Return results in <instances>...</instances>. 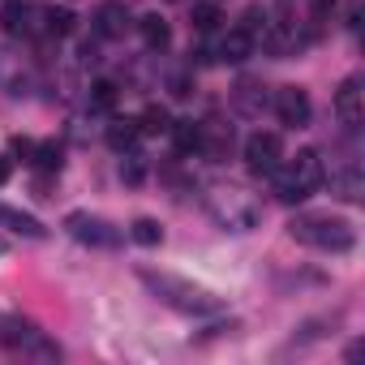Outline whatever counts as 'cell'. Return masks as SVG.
<instances>
[{"instance_id": "6da1fadb", "label": "cell", "mask_w": 365, "mask_h": 365, "mask_svg": "<svg viewBox=\"0 0 365 365\" xmlns=\"http://www.w3.org/2000/svg\"><path fill=\"white\" fill-rule=\"evenodd\" d=\"M138 279L150 288L155 301H163V305H172V309H180V314H220V309H224V301H220L215 292H207L202 284L180 279V275H172V271L138 267Z\"/></svg>"}, {"instance_id": "7a4b0ae2", "label": "cell", "mask_w": 365, "mask_h": 365, "mask_svg": "<svg viewBox=\"0 0 365 365\" xmlns=\"http://www.w3.org/2000/svg\"><path fill=\"white\" fill-rule=\"evenodd\" d=\"M288 237L301 241V245H309V250H322V254H348L356 245V228L344 215H322V211L297 215L288 224Z\"/></svg>"}, {"instance_id": "3957f363", "label": "cell", "mask_w": 365, "mask_h": 365, "mask_svg": "<svg viewBox=\"0 0 365 365\" xmlns=\"http://www.w3.org/2000/svg\"><path fill=\"white\" fill-rule=\"evenodd\" d=\"M211 211H215V220H220L228 232H254L258 220H262L258 202H254L245 190H237V185H215V190H211Z\"/></svg>"}, {"instance_id": "277c9868", "label": "cell", "mask_w": 365, "mask_h": 365, "mask_svg": "<svg viewBox=\"0 0 365 365\" xmlns=\"http://www.w3.org/2000/svg\"><path fill=\"white\" fill-rule=\"evenodd\" d=\"M65 232L82 245H95V250H112L120 245V228L103 215H91V211H69L65 215Z\"/></svg>"}, {"instance_id": "5b68a950", "label": "cell", "mask_w": 365, "mask_h": 365, "mask_svg": "<svg viewBox=\"0 0 365 365\" xmlns=\"http://www.w3.org/2000/svg\"><path fill=\"white\" fill-rule=\"evenodd\" d=\"M245 163H250V172L271 176V172L284 163V138H279V133H271V129L250 133V138H245Z\"/></svg>"}, {"instance_id": "8992f818", "label": "cell", "mask_w": 365, "mask_h": 365, "mask_svg": "<svg viewBox=\"0 0 365 365\" xmlns=\"http://www.w3.org/2000/svg\"><path fill=\"white\" fill-rule=\"evenodd\" d=\"M275 116H279V125H288V129H305L309 116H314L309 95H305L301 86H279V91H275Z\"/></svg>"}, {"instance_id": "52a82bcc", "label": "cell", "mask_w": 365, "mask_h": 365, "mask_svg": "<svg viewBox=\"0 0 365 365\" xmlns=\"http://www.w3.org/2000/svg\"><path fill=\"white\" fill-rule=\"evenodd\" d=\"M279 168L297 180L301 190H309V194L327 180V168H322V155H318V150H297V159H288V163H279Z\"/></svg>"}, {"instance_id": "ba28073f", "label": "cell", "mask_w": 365, "mask_h": 365, "mask_svg": "<svg viewBox=\"0 0 365 365\" xmlns=\"http://www.w3.org/2000/svg\"><path fill=\"white\" fill-rule=\"evenodd\" d=\"M91 26L103 39H120L133 26V18H129V9L120 5V0H103V5H95V14H91Z\"/></svg>"}, {"instance_id": "9c48e42d", "label": "cell", "mask_w": 365, "mask_h": 365, "mask_svg": "<svg viewBox=\"0 0 365 365\" xmlns=\"http://www.w3.org/2000/svg\"><path fill=\"white\" fill-rule=\"evenodd\" d=\"M335 116L348 129L361 125V78H344L339 82V91H335Z\"/></svg>"}, {"instance_id": "30bf717a", "label": "cell", "mask_w": 365, "mask_h": 365, "mask_svg": "<svg viewBox=\"0 0 365 365\" xmlns=\"http://www.w3.org/2000/svg\"><path fill=\"white\" fill-rule=\"evenodd\" d=\"M0 228H9V232H18V237H26V241H43V237H48V228H43L35 215H26V211H18V207H5V202H0Z\"/></svg>"}, {"instance_id": "8fae6325", "label": "cell", "mask_w": 365, "mask_h": 365, "mask_svg": "<svg viewBox=\"0 0 365 365\" xmlns=\"http://www.w3.org/2000/svg\"><path fill=\"white\" fill-rule=\"evenodd\" d=\"M254 56V35L250 31H228L224 39H220V61H228V65H241V61H250Z\"/></svg>"}, {"instance_id": "7c38bea8", "label": "cell", "mask_w": 365, "mask_h": 365, "mask_svg": "<svg viewBox=\"0 0 365 365\" xmlns=\"http://www.w3.org/2000/svg\"><path fill=\"white\" fill-rule=\"evenodd\" d=\"M31 18H35V9L26 5V0H9V5L0 9V26H5V35H31Z\"/></svg>"}, {"instance_id": "4fadbf2b", "label": "cell", "mask_w": 365, "mask_h": 365, "mask_svg": "<svg viewBox=\"0 0 365 365\" xmlns=\"http://www.w3.org/2000/svg\"><path fill=\"white\" fill-rule=\"evenodd\" d=\"M331 190H335L344 202H361L365 180H361V172H356V168H344V172H331Z\"/></svg>"}, {"instance_id": "5bb4252c", "label": "cell", "mask_w": 365, "mask_h": 365, "mask_svg": "<svg viewBox=\"0 0 365 365\" xmlns=\"http://www.w3.org/2000/svg\"><path fill=\"white\" fill-rule=\"evenodd\" d=\"M138 31H142V39H146V48H155V52H163L168 43H172V26L159 18V14H146L142 22H138Z\"/></svg>"}, {"instance_id": "9a60e30c", "label": "cell", "mask_w": 365, "mask_h": 365, "mask_svg": "<svg viewBox=\"0 0 365 365\" xmlns=\"http://www.w3.org/2000/svg\"><path fill=\"white\" fill-rule=\"evenodd\" d=\"M129 237H133V245H142V250H159V245H163V224L150 220V215H142V220L129 224Z\"/></svg>"}, {"instance_id": "2e32d148", "label": "cell", "mask_w": 365, "mask_h": 365, "mask_svg": "<svg viewBox=\"0 0 365 365\" xmlns=\"http://www.w3.org/2000/svg\"><path fill=\"white\" fill-rule=\"evenodd\" d=\"M168 133L176 138V146L185 150V155L207 146V138H202V125H194V120H172V129H168Z\"/></svg>"}, {"instance_id": "e0dca14e", "label": "cell", "mask_w": 365, "mask_h": 365, "mask_svg": "<svg viewBox=\"0 0 365 365\" xmlns=\"http://www.w3.org/2000/svg\"><path fill=\"white\" fill-rule=\"evenodd\" d=\"M138 138H142L138 120H112V125H108V146H112V150H133Z\"/></svg>"}, {"instance_id": "ac0fdd59", "label": "cell", "mask_w": 365, "mask_h": 365, "mask_svg": "<svg viewBox=\"0 0 365 365\" xmlns=\"http://www.w3.org/2000/svg\"><path fill=\"white\" fill-rule=\"evenodd\" d=\"M271 176H275V198H279V202H288V207H297V202H305V198H309V190H301V185H297V180H292V176L284 172V168H275Z\"/></svg>"}, {"instance_id": "d6986e66", "label": "cell", "mask_w": 365, "mask_h": 365, "mask_svg": "<svg viewBox=\"0 0 365 365\" xmlns=\"http://www.w3.org/2000/svg\"><path fill=\"white\" fill-rule=\"evenodd\" d=\"M138 129H142V133H168V129H172L168 108H163V103H146V112L138 116Z\"/></svg>"}, {"instance_id": "ffe728a7", "label": "cell", "mask_w": 365, "mask_h": 365, "mask_svg": "<svg viewBox=\"0 0 365 365\" xmlns=\"http://www.w3.org/2000/svg\"><path fill=\"white\" fill-rule=\"evenodd\" d=\"M190 22H194V31H202V35H211V31H220V22H224V14H220V5H194V14H190Z\"/></svg>"}, {"instance_id": "44dd1931", "label": "cell", "mask_w": 365, "mask_h": 365, "mask_svg": "<svg viewBox=\"0 0 365 365\" xmlns=\"http://www.w3.org/2000/svg\"><path fill=\"white\" fill-rule=\"evenodd\" d=\"M61 163H65L61 142H39V146H35V168H43V172H61Z\"/></svg>"}, {"instance_id": "7402d4cb", "label": "cell", "mask_w": 365, "mask_h": 365, "mask_svg": "<svg viewBox=\"0 0 365 365\" xmlns=\"http://www.w3.org/2000/svg\"><path fill=\"white\" fill-rule=\"evenodd\" d=\"M116 108V86L112 82H95L91 86V112H112Z\"/></svg>"}, {"instance_id": "603a6c76", "label": "cell", "mask_w": 365, "mask_h": 365, "mask_svg": "<svg viewBox=\"0 0 365 365\" xmlns=\"http://www.w3.org/2000/svg\"><path fill=\"white\" fill-rule=\"evenodd\" d=\"M258 91H262L258 82H241V86H237V103H241L245 112H262V103H267V95H258Z\"/></svg>"}, {"instance_id": "cb8c5ba5", "label": "cell", "mask_w": 365, "mask_h": 365, "mask_svg": "<svg viewBox=\"0 0 365 365\" xmlns=\"http://www.w3.org/2000/svg\"><path fill=\"white\" fill-rule=\"evenodd\" d=\"M43 22H48V31H52V35H73V22H78V18H73L69 9H48V14H43Z\"/></svg>"}, {"instance_id": "d4e9b609", "label": "cell", "mask_w": 365, "mask_h": 365, "mask_svg": "<svg viewBox=\"0 0 365 365\" xmlns=\"http://www.w3.org/2000/svg\"><path fill=\"white\" fill-rule=\"evenodd\" d=\"M5 327H9V331H5V344H26V339H35V327H31L26 318H9Z\"/></svg>"}, {"instance_id": "484cf974", "label": "cell", "mask_w": 365, "mask_h": 365, "mask_svg": "<svg viewBox=\"0 0 365 365\" xmlns=\"http://www.w3.org/2000/svg\"><path fill=\"white\" fill-rule=\"evenodd\" d=\"M172 95H176V99H190V95H194V82H190L185 73H176V78H172Z\"/></svg>"}, {"instance_id": "4316f807", "label": "cell", "mask_w": 365, "mask_h": 365, "mask_svg": "<svg viewBox=\"0 0 365 365\" xmlns=\"http://www.w3.org/2000/svg\"><path fill=\"white\" fill-rule=\"evenodd\" d=\"M35 146L39 142H31V138H14V155H22L26 163H35Z\"/></svg>"}, {"instance_id": "83f0119b", "label": "cell", "mask_w": 365, "mask_h": 365, "mask_svg": "<svg viewBox=\"0 0 365 365\" xmlns=\"http://www.w3.org/2000/svg\"><path fill=\"white\" fill-rule=\"evenodd\" d=\"M9 172H14V168H9V159L0 155V185H5V180H9Z\"/></svg>"}]
</instances>
